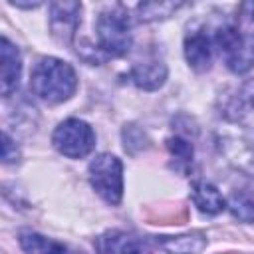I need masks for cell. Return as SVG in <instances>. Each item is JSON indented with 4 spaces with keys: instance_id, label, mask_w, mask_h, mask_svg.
Wrapping results in <instances>:
<instances>
[{
    "instance_id": "obj_1",
    "label": "cell",
    "mask_w": 254,
    "mask_h": 254,
    "mask_svg": "<svg viewBox=\"0 0 254 254\" xmlns=\"http://www.w3.org/2000/svg\"><path fill=\"white\" fill-rule=\"evenodd\" d=\"M30 89L48 103L67 101L77 89V75L67 62L42 58L30 75Z\"/></svg>"
},
{
    "instance_id": "obj_2",
    "label": "cell",
    "mask_w": 254,
    "mask_h": 254,
    "mask_svg": "<svg viewBox=\"0 0 254 254\" xmlns=\"http://www.w3.org/2000/svg\"><path fill=\"white\" fill-rule=\"evenodd\" d=\"M220 56L234 73H244L254 65V36L240 32L236 26H224L214 38Z\"/></svg>"
},
{
    "instance_id": "obj_3",
    "label": "cell",
    "mask_w": 254,
    "mask_h": 254,
    "mask_svg": "<svg viewBox=\"0 0 254 254\" xmlns=\"http://www.w3.org/2000/svg\"><path fill=\"white\" fill-rule=\"evenodd\" d=\"M89 183L105 202L119 204L121 196H123V167H121V161L111 153L97 155L89 163Z\"/></svg>"
},
{
    "instance_id": "obj_4",
    "label": "cell",
    "mask_w": 254,
    "mask_h": 254,
    "mask_svg": "<svg viewBox=\"0 0 254 254\" xmlns=\"http://www.w3.org/2000/svg\"><path fill=\"white\" fill-rule=\"evenodd\" d=\"M52 143L62 155L69 159H83L95 147V133L81 119H65L56 127Z\"/></svg>"
},
{
    "instance_id": "obj_5",
    "label": "cell",
    "mask_w": 254,
    "mask_h": 254,
    "mask_svg": "<svg viewBox=\"0 0 254 254\" xmlns=\"http://www.w3.org/2000/svg\"><path fill=\"white\" fill-rule=\"evenodd\" d=\"M97 42L109 56H125L131 48V26L125 12L107 10L97 18Z\"/></svg>"
},
{
    "instance_id": "obj_6",
    "label": "cell",
    "mask_w": 254,
    "mask_h": 254,
    "mask_svg": "<svg viewBox=\"0 0 254 254\" xmlns=\"http://www.w3.org/2000/svg\"><path fill=\"white\" fill-rule=\"evenodd\" d=\"M187 0H121L123 12L141 22L165 20L175 14Z\"/></svg>"
},
{
    "instance_id": "obj_7",
    "label": "cell",
    "mask_w": 254,
    "mask_h": 254,
    "mask_svg": "<svg viewBox=\"0 0 254 254\" xmlns=\"http://www.w3.org/2000/svg\"><path fill=\"white\" fill-rule=\"evenodd\" d=\"M52 32L58 40L69 42L77 28L79 0H52Z\"/></svg>"
},
{
    "instance_id": "obj_8",
    "label": "cell",
    "mask_w": 254,
    "mask_h": 254,
    "mask_svg": "<svg viewBox=\"0 0 254 254\" xmlns=\"http://www.w3.org/2000/svg\"><path fill=\"white\" fill-rule=\"evenodd\" d=\"M0 60H2L0 89H2V95L8 97V95L18 87V83H20V71H22L20 52H18V48H16L8 38H2Z\"/></svg>"
},
{
    "instance_id": "obj_9",
    "label": "cell",
    "mask_w": 254,
    "mask_h": 254,
    "mask_svg": "<svg viewBox=\"0 0 254 254\" xmlns=\"http://www.w3.org/2000/svg\"><path fill=\"white\" fill-rule=\"evenodd\" d=\"M167 77V67L159 58H147L143 62H137L131 69V79L135 81V85H139L141 89H157L163 85Z\"/></svg>"
},
{
    "instance_id": "obj_10",
    "label": "cell",
    "mask_w": 254,
    "mask_h": 254,
    "mask_svg": "<svg viewBox=\"0 0 254 254\" xmlns=\"http://www.w3.org/2000/svg\"><path fill=\"white\" fill-rule=\"evenodd\" d=\"M185 56L187 62L192 69L196 71H204L210 67L212 62V44L210 38L202 32H194L190 36H187L185 40Z\"/></svg>"
},
{
    "instance_id": "obj_11",
    "label": "cell",
    "mask_w": 254,
    "mask_h": 254,
    "mask_svg": "<svg viewBox=\"0 0 254 254\" xmlns=\"http://www.w3.org/2000/svg\"><path fill=\"white\" fill-rule=\"evenodd\" d=\"M190 196H192V202L196 204V208L204 214H218L226 208V200L220 194V190L206 181L192 183Z\"/></svg>"
},
{
    "instance_id": "obj_12",
    "label": "cell",
    "mask_w": 254,
    "mask_h": 254,
    "mask_svg": "<svg viewBox=\"0 0 254 254\" xmlns=\"http://www.w3.org/2000/svg\"><path fill=\"white\" fill-rule=\"evenodd\" d=\"M228 113L240 125L254 129V77L238 89L234 101L228 107Z\"/></svg>"
},
{
    "instance_id": "obj_13",
    "label": "cell",
    "mask_w": 254,
    "mask_h": 254,
    "mask_svg": "<svg viewBox=\"0 0 254 254\" xmlns=\"http://www.w3.org/2000/svg\"><path fill=\"white\" fill-rule=\"evenodd\" d=\"M97 250L99 252H141V250H151V248L143 240L131 234L113 230V232L103 234L97 240Z\"/></svg>"
},
{
    "instance_id": "obj_14",
    "label": "cell",
    "mask_w": 254,
    "mask_h": 254,
    "mask_svg": "<svg viewBox=\"0 0 254 254\" xmlns=\"http://www.w3.org/2000/svg\"><path fill=\"white\" fill-rule=\"evenodd\" d=\"M20 246L26 250V252H64L65 246L64 244H58V242H52L36 232H22L20 234Z\"/></svg>"
},
{
    "instance_id": "obj_15",
    "label": "cell",
    "mask_w": 254,
    "mask_h": 254,
    "mask_svg": "<svg viewBox=\"0 0 254 254\" xmlns=\"http://www.w3.org/2000/svg\"><path fill=\"white\" fill-rule=\"evenodd\" d=\"M232 214L244 222H252L254 220V196L244 192V190H238V192H232L230 196V202H228Z\"/></svg>"
},
{
    "instance_id": "obj_16",
    "label": "cell",
    "mask_w": 254,
    "mask_h": 254,
    "mask_svg": "<svg viewBox=\"0 0 254 254\" xmlns=\"http://www.w3.org/2000/svg\"><path fill=\"white\" fill-rule=\"evenodd\" d=\"M167 147H169L171 155L179 161V165H183L185 169L190 167V163H192V145L187 139H183V137H171L167 141Z\"/></svg>"
},
{
    "instance_id": "obj_17",
    "label": "cell",
    "mask_w": 254,
    "mask_h": 254,
    "mask_svg": "<svg viewBox=\"0 0 254 254\" xmlns=\"http://www.w3.org/2000/svg\"><path fill=\"white\" fill-rule=\"evenodd\" d=\"M18 159V149L16 145L12 143L10 135L8 133H2V161L4 163H12Z\"/></svg>"
},
{
    "instance_id": "obj_18",
    "label": "cell",
    "mask_w": 254,
    "mask_h": 254,
    "mask_svg": "<svg viewBox=\"0 0 254 254\" xmlns=\"http://www.w3.org/2000/svg\"><path fill=\"white\" fill-rule=\"evenodd\" d=\"M14 6H18V8H36V6H40L44 0H10Z\"/></svg>"
}]
</instances>
